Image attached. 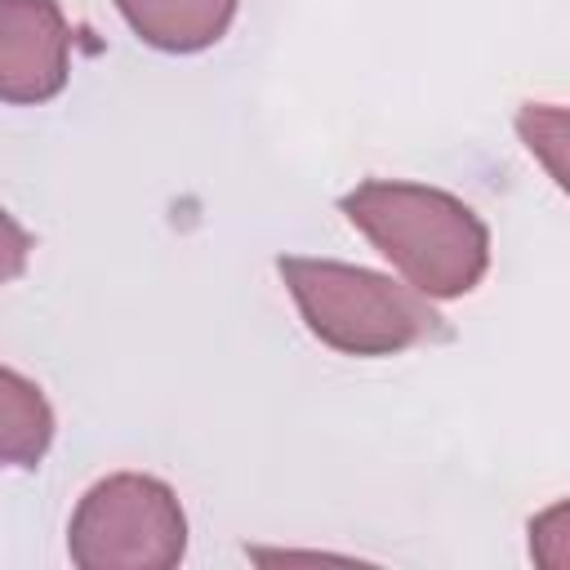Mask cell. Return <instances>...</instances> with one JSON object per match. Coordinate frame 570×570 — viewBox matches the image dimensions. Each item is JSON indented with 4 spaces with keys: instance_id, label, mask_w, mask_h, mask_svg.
<instances>
[{
    "instance_id": "obj_1",
    "label": "cell",
    "mask_w": 570,
    "mask_h": 570,
    "mask_svg": "<svg viewBox=\"0 0 570 570\" xmlns=\"http://www.w3.org/2000/svg\"><path fill=\"white\" fill-rule=\"evenodd\" d=\"M338 209L423 298H463L490 272V227L454 191L405 178H365Z\"/></svg>"
},
{
    "instance_id": "obj_2",
    "label": "cell",
    "mask_w": 570,
    "mask_h": 570,
    "mask_svg": "<svg viewBox=\"0 0 570 570\" xmlns=\"http://www.w3.org/2000/svg\"><path fill=\"white\" fill-rule=\"evenodd\" d=\"M276 272L298 303L303 325L343 356H396L405 347L450 338V325L432 298L405 281H392L387 272L303 254H281Z\"/></svg>"
},
{
    "instance_id": "obj_7",
    "label": "cell",
    "mask_w": 570,
    "mask_h": 570,
    "mask_svg": "<svg viewBox=\"0 0 570 570\" xmlns=\"http://www.w3.org/2000/svg\"><path fill=\"white\" fill-rule=\"evenodd\" d=\"M31 232L0 205V285L4 281H18L27 272V258H31Z\"/></svg>"
},
{
    "instance_id": "obj_3",
    "label": "cell",
    "mask_w": 570,
    "mask_h": 570,
    "mask_svg": "<svg viewBox=\"0 0 570 570\" xmlns=\"http://www.w3.org/2000/svg\"><path fill=\"white\" fill-rule=\"evenodd\" d=\"M67 557L80 570H169L187 557V512L169 481L111 472L94 481L67 525Z\"/></svg>"
},
{
    "instance_id": "obj_5",
    "label": "cell",
    "mask_w": 570,
    "mask_h": 570,
    "mask_svg": "<svg viewBox=\"0 0 570 570\" xmlns=\"http://www.w3.org/2000/svg\"><path fill=\"white\" fill-rule=\"evenodd\" d=\"M129 31L160 53H200L218 45L240 0H116Z\"/></svg>"
},
{
    "instance_id": "obj_6",
    "label": "cell",
    "mask_w": 570,
    "mask_h": 570,
    "mask_svg": "<svg viewBox=\"0 0 570 570\" xmlns=\"http://www.w3.org/2000/svg\"><path fill=\"white\" fill-rule=\"evenodd\" d=\"M58 432L53 405L27 374L0 365V472H31Z\"/></svg>"
},
{
    "instance_id": "obj_4",
    "label": "cell",
    "mask_w": 570,
    "mask_h": 570,
    "mask_svg": "<svg viewBox=\"0 0 570 570\" xmlns=\"http://www.w3.org/2000/svg\"><path fill=\"white\" fill-rule=\"evenodd\" d=\"M71 27L58 0H0V102L40 107L67 89Z\"/></svg>"
}]
</instances>
